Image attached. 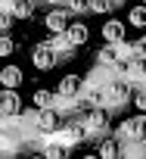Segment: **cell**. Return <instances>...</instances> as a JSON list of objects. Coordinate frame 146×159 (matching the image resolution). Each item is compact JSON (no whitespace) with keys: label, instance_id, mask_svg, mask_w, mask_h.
Wrapping results in <instances>:
<instances>
[{"label":"cell","instance_id":"6da1fadb","mask_svg":"<svg viewBox=\"0 0 146 159\" xmlns=\"http://www.w3.org/2000/svg\"><path fill=\"white\" fill-rule=\"evenodd\" d=\"M84 128H87V143H97L100 137H106L112 131V109L106 106H90L84 116H81Z\"/></svg>","mask_w":146,"mask_h":159},{"label":"cell","instance_id":"7a4b0ae2","mask_svg":"<svg viewBox=\"0 0 146 159\" xmlns=\"http://www.w3.org/2000/svg\"><path fill=\"white\" fill-rule=\"evenodd\" d=\"M134 81H127V78H121V75H115L112 81H109V88H106V106L112 109V112H118V109H124L127 103H131V97H134Z\"/></svg>","mask_w":146,"mask_h":159},{"label":"cell","instance_id":"3957f363","mask_svg":"<svg viewBox=\"0 0 146 159\" xmlns=\"http://www.w3.org/2000/svg\"><path fill=\"white\" fill-rule=\"evenodd\" d=\"M31 66H34L37 72H53V69L59 66V56H56V50H53L47 41H37V44L31 47Z\"/></svg>","mask_w":146,"mask_h":159},{"label":"cell","instance_id":"277c9868","mask_svg":"<svg viewBox=\"0 0 146 159\" xmlns=\"http://www.w3.org/2000/svg\"><path fill=\"white\" fill-rule=\"evenodd\" d=\"M44 41H47V44L56 50L59 62H68V59H75V56H78V50H81V47H75V44L68 41V34H65V31H50Z\"/></svg>","mask_w":146,"mask_h":159},{"label":"cell","instance_id":"5b68a950","mask_svg":"<svg viewBox=\"0 0 146 159\" xmlns=\"http://www.w3.org/2000/svg\"><path fill=\"white\" fill-rule=\"evenodd\" d=\"M68 22H71V13H68L65 7H47V13H44L47 31H65Z\"/></svg>","mask_w":146,"mask_h":159},{"label":"cell","instance_id":"8992f818","mask_svg":"<svg viewBox=\"0 0 146 159\" xmlns=\"http://www.w3.org/2000/svg\"><path fill=\"white\" fill-rule=\"evenodd\" d=\"M19 112H22L19 88H0V116H19Z\"/></svg>","mask_w":146,"mask_h":159},{"label":"cell","instance_id":"52a82bcc","mask_svg":"<svg viewBox=\"0 0 146 159\" xmlns=\"http://www.w3.org/2000/svg\"><path fill=\"white\" fill-rule=\"evenodd\" d=\"M62 122V116L53 109V106H47V109H37V119H34V131L37 134H50L56 125Z\"/></svg>","mask_w":146,"mask_h":159},{"label":"cell","instance_id":"ba28073f","mask_svg":"<svg viewBox=\"0 0 146 159\" xmlns=\"http://www.w3.org/2000/svg\"><path fill=\"white\" fill-rule=\"evenodd\" d=\"M124 28H127V22L112 16V19H106V22H103V28H100V38H103L106 44H115V41H121V38H124Z\"/></svg>","mask_w":146,"mask_h":159},{"label":"cell","instance_id":"9c48e42d","mask_svg":"<svg viewBox=\"0 0 146 159\" xmlns=\"http://www.w3.org/2000/svg\"><path fill=\"white\" fill-rule=\"evenodd\" d=\"M65 34H68V41L75 44V47H84V44L90 41V28H87V22H81V19H71L68 28H65Z\"/></svg>","mask_w":146,"mask_h":159},{"label":"cell","instance_id":"30bf717a","mask_svg":"<svg viewBox=\"0 0 146 159\" xmlns=\"http://www.w3.org/2000/svg\"><path fill=\"white\" fill-rule=\"evenodd\" d=\"M22 84H25L22 66H3L0 69V88H22Z\"/></svg>","mask_w":146,"mask_h":159},{"label":"cell","instance_id":"8fae6325","mask_svg":"<svg viewBox=\"0 0 146 159\" xmlns=\"http://www.w3.org/2000/svg\"><path fill=\"white\" fill-rule=\"evenodd\" d=\"M13 19H22V22H31L34 13H37V0H13Z\"/></svg>","mask_w":146,"mask_h":159},{"label":"cell","instance_id":"7c38bea8","mask_svg":"<svg viewBox=\"0 0 146 159\" xmlns=\"http://www.w3.org/2000/svg\"><path fill=\"white\" fill-rule=\"evenodd\" d=\"M81 81H84V78L75 75V72H71V75H62L59 84H56V91L65 94V97H78V94H81Z\"/></svg>","mask_w":146,"mask_h":159},{"label":"cell","instance_id":"4fadbf2b","mask_svg":"<svg viewBox=\"0 0 146 159\" xmlns=\"http://www.w3.org/2000/svg\"><path fill=\"white\" fill-rule=\"evenodd\" d=\"M97 156H100V159H118V140H115L112 134L100 137V140H97Z\"/></svg>","mask_w":146,"mask_h":159},{"label":"cell","instance_id":"5bb4252c","mask_svg":"<svg viewBox=\"0 0 146 159\" xmlns=\"http://www.w3.org/2000/svg\"><path fill=\"white\" fill-rule=\"evenodd\" d=\"M41 156H47V159H65V156H71V150H68V147H62V143L44 140V143H41Z\"/></svg>","mask_w":146,"mask_h":159},{"label":"cell","instance_id":"9a60e30c","mask_svg":"<svg viewBox=\"0 0 146 159\" xmlns=\"http://www.w3.org/2000/svg\"><path fill=\"white\" fill-rule=\"evenodd\" d=\"M127 25L131 28H146V7L143 3H137V7L127 10Z\"/></svg>","mask_w":146,"mask_h":159},{"label":"cell","instance_id":"2e32d148","mask_svg":"<svg viewBox=\"0 0 146 159\" xmlns=\"http://www.w3.org/2000/svg\"><path fill=\"white\" fill-rule=\"evenodd\" d=\"M53 103V91L50 88H37L34 94H31V106H37V109H47Z\"/></svg>","mask_w":146,"mask_h":159},{"label":"cell","instance_id":"e0dca14e","mask_svg":"<svg viewBox=\"0 0 146 159\" xmlns=\"http://www.w3.org/2000/svg\"><path fill=\"white\" fill-rule=\"evenodd\" d=\"M97 62H103V66H115V62H118V56H115V44H103V47L97 50Z\"/></svg>","mask_w":146,"mask_h":159},{"label":"cell","instance_id":"ac0fdd59","mask_svg":"<svg viewBox=\"0 0 146 159\" xmlns=\"http://www.w3.org/2000/svg\"><path fill=\"white\" fill-rule=\"evenodd\" d=\"M13 53H16V38L10 31H0V59H6Z\"/></svg>","mask_w":146,"mask_h":159},{"label":"cell","instance_id":"d6986e66","mask_svg":"<svg viewBox=\"0 0 146 159\" xmlns=\"http://www.w3.org/2000/svg\"><path fill=\"white\" fill-rule=\"evenodd\" d=\"M65 10L71 16H90V0H65Z\"/></svg>","mask_w":146,"mask_h":159},{"label":"cell","instance_id":"ffe728a7","mask_svg":"<svg viewBox=\"0 0 146 159\" xmlns=\"http://www.w3.org/2000/svg\"><path fill=\"white\" fill-rule=\"evenodd\" d=\"M131 100H134L137 112H146V88H143V84H137V88H134V97H131Z\"/></svg>","mask_w":146,"mask_h":159},{"label":"cell","instance_id":"44dd1931","mask_svg":"<svg viewBox=\"0 0 146 159\" xmlns=\"http://www.w3.org/2000/svg\"><path fill=\"white\" fill-rule=\"evenodd\" d=\"M112 7H109V0H90V16H109Z\"/></svg>","mask_w":146,"mask_h":159},{"label":"cell","instance_id":"7402d4cb","mask_svg":"<svg viewBox=\"0 0 146 159\" xmlns=\"http://www.w3.org/2000/svg\"><path fill=\"white\" fill-rule=\"evenodd\" d=\"M13 22H16V19H13V13H3V10H0V31H10V28H13Z\"/></svg>","mask_w":146,"mask_h":159},{"label":"cell","instance_id":"603a6c76","mask_svg":"<svg viewBox=\"0 0 146 159\" xmlns=\"http://www.w3.org/2000/svg\"><path fill=\"white\" fill-rule=\"evenodd\" d=\"M124 3H127V0H109V7H112V13H115V10H121Z\"/></svg>","mask_w":146,"mask_h":159},{"label":"cell","instance_id":"cb8c5ba5","mask_svg":"<svg viewBox=\"0 0 146 159\" xmlns=\"http://www.w3.org/2000/svg\"><path fill=\"white\" fill-rule=\"evenodd\" d=\"M140 3H143V7H146V0H140Z\"/></svg>","mask_w":146,"mask_h":159},{"label":"cell","instance_id":"d4e9b609","mask_svg":"<svg viewBox=\"0 0 146 159\" xmlns=\"http://www.w3.org/2000/svg\"><path fill=\"white\" fill-rule=\"evenodd\" d=\"M143 88H146V81H143Z\"/></svg>","mask_w":146,"mask_h":159},{"label":"cell","instance_id":"484cf974","mask_svg":"<svg viewBox=\"0 0 146 159\" xmlns=\"http://www.w3.org/2000/svg\"><path fill=\"white\" fill-rule=\"evenodd\" d=\"M143 38H146V34H143Z\"/></svg>","mask_w":146,"mask_h":159}]
</instances>
